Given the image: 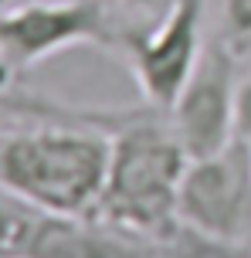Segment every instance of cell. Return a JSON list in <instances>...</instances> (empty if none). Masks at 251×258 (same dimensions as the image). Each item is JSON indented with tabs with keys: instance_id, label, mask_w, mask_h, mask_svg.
<instances>
[{
	"instance_id": "6da1fadb",
	"label": "cell",
	"mask_w": 251,
	"mask_h": 258,
	"mask_svg": "<svg viewBox=\"0 0 251 258\" xmlns=\"http://www.w3.org/2000/svg\"><path fill=\"white\" fill-rule=\"evenodd\" d=\"M4 109L34 116L31 126L0 122V183L48 214L92 218L109 177L112 136L78 109L27 95H4Z\"/></svg>"
},
{
	"instance_id": "7a4b0ae2",
	"label": "cell",
	"mask_w": 251,
	"mask_h": 258,
	"mask_svg": "<svg viewBox=\"0 0 251 258\" xmlns=\"http://www.w3.org/2000/svg\"><path fill=\"white\" fill-rule=\"evenodd\" d=\"M78 112L112 136L106 190L92 218L139 238H170L177 231V190L190 156L166 112L153 105L132 112Z\"/></svg>"
},
{
	"instance_id": "3957f363",
	"label": "cell",
	"mask_w": 251,
	"mask_h": 258,
	"mask_svg": "<svg viewBox=\"0 0 251 258\" xmlns=\"http://www.w3.org/2000/svg\"><path fill=\"white\" fill-rule=\"evenodd\" d=\"M99 0H21L0 17V99L17 78L75 44H112Z\"/></svg>"
},
{
	"instance_id": "277c9868",
	"label": "cell",
	"mask_w": 251,
	"mask_h": 258,
	"mask_svg": "<svg viewBox=\"0 0 251 258\" xmlns=\"http://www.w3.org/2000/svg\"><path fill=\"white\" fill-rule=\"evenodd\" d=\"M177 224L234 245L251 238V146L241 136L187 163L177 190Z\"/></svg>"
},
{
	"instance_id": "5b68a950",
	"label": "cell",
	"mask_w": 251,
	"mask_h": 258,
	"mask_svg": "<svg viewBox=\"0 0 251 258\" xmlns=\"http://www.w3.org/2000/svg\"><path fill=\"white\" fill-rule=\"evenodd\" d=\"M238 51L217 34L207 38L187 85L166 109V119L190 160L217 153L238 136Z\"/></svg>"
},
{
	"instance_id": "8992f818",
	"label": "cell",
	"mask_w": 251,
	"mask_h": 258,
	"mask_svg": "<svg viewBox=\"0 0 251 258\" xmlns=\"http://www.w3.org/2000/svg\"><path fill=\"white\" fill-rule=\"evenodd\" d=\"M207 0H173V7L143 34H122L126 61L153 109H170L204 51Z\"/></svg>"
},
{
	"instance_id": "52a82bcc",
	"label": "cell",
	"mask_w": 251,
	"mask_h": 258,
	"mask_svg": "<svg viewBox=\"0 0 251 258\" xmlns=\"http://www.w3.org/2000/svg\"><path fill=\"white\" fill-rule=\"evenodd\" d=\"M21 258H156L139 234H129L99 218H71L41 211L27 234Z\"/></svg>"
},
{
	"instance_id": "ba28073f",
	"label": "cell",
	"mask_w": 251,
	"mask_h": 258,
	"mask_svg": "<svg viewBox=\"0 0 251 258\" xmlns=\"http://www.w3.org/2000/svg\"><path fill=\"white\" fill-rule=\"evenodd\" d=\"M38 214L41 207H34L21 194H14L11 187L0 183V258H21V248H24Z\"/></svg>"
},
{
	"instance_id": "9c48e42d",
	"label": "cell",
	"mask_w": 251,
	"mask_h": 258,
	"mask_svg": "<svg viewBox=\"0 0 251 258\" xmlns=\"http://www.w3.org/2000/svg\"><path fill=\"white\" fill-rule=\"evenodd\" d=\"M163 258H251L244 245H234V241H221V238H207V234H197L190 228H180L170 238H163Z\"/></svg>"
},
{
	"instance_id": "30bf717a",
	"label": "cell",
	"mask_w": 251,
	"mask_h": 258,
	"mask_svg": "<svg viewBox=\"0 0 251 258\" xmlns=\"http://www.w3.org/2000/svg\"><path fill=\"white\" fill-rule=\"evenodd\" d=\"M217 38L227 41L238 54L251 48V0H221Z\"/></svg>"
},
{
	"instance_id": "8fae6325",
	"label": "cell",
	"mask_w": 251,
	"mask_h": 258,
	"mask_svg": "<svg viewBox=\"0 0 251 258\" xmlns=\"http://www.w3.org/2000/svg\"><path fill=\"white\" fill-rule=\"evenodd\" d=\"M234 129L241 140H251V72L238 82V109H234Z\"/></svg>"
},
{
	"instance_id": "7c38bea8",
	"label": "cell",
	"mask_w": 251,
	"mask_h": 258,
	"mask_svg": "<svg viewBox=\"0 0 251 258\" xmlns=\"http://www.w3.org/2000/svg\"><path fill=\"white\" fill-rule=\"evenodd\" d=\"M116 4H122L136 14H146V17H163L173 7V0H116Z\"/></svg>"
},
{
	"instance_id": "4fadbf2b",
	"label": "cell",
	"mask_w": 251,
	"mask_h": 258,
	"mask_svg": "<svg viewBox=\"0 0 251 258\" xmlns=\"http://www.w3.org/2000/svg\"><path fill=\"white\" fill-rule=\"evenodd\" d=\"M17 4H21V0H0V17L11 11V7H17Z\"/></svg>"
},
{
	"instance_id": "5bb4252c",
	"label": "cell",
	"mask_w": 251,
	"mask_h": 258,
	"mask_svg": "<svg viewBox=\"0 0 251 258\" xmlns=\"http://www.w3.org/2000/svg\"><path fill=\"white\" fill-rule=\"evenodd\" d=\"M4 119H7V109H4V105H0V122H4Z\"/></svg>"
},
{
	"instance_id": "9a60e30c",
	"label": "cell",
	"mask_w": 251,
	"mask_h": 258,
	"mask_svg": "<svg viewBox=\"0 0 251 258\" xmlns=\"http://www.w3.org/2000/svg\"><path fill=\"white\" fill-rule=\"evenodd\" d=\"M244 248H248V255H251V238H248V241H244Z\"/></svg>"
},
{
	"instance_id": "2e32d148",
	"label": "cell",
	"mask_w": 251,
	"mask_h": 258,
	"mask_svg": "<svg viewBox=\"0 0 251 258\" xmlns=\"http://www.w3.org/2000/svg\"><path fill=\"white\" fill-rule=\"evenodd\" d=\"M244 143H248V146H251V140H244Z\"/></svg>"
}]
</instances>
